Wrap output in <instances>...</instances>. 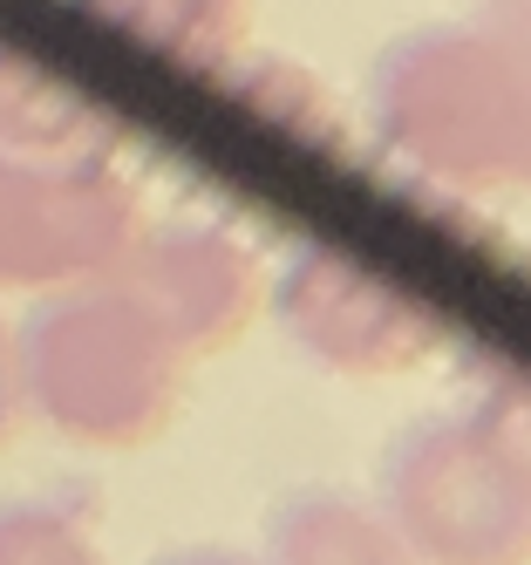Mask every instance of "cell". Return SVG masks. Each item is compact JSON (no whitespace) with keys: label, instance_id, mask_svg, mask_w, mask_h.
<instances>
[{"label":"cell","instance_id":"12","mask_svg":"<svg viewBox=\"0 0 531 565\" xmlns=\"http://www.w3.org/2000/svg\"><path fill=\"white\" fill-rule=\"evenodd\" d=\"M150 565H259V558H245V552H232V545H178V552H163V558H150Z\"/></svg>","mask_w":531,"mask_h":565},{"label":"cell","instance_id":"4","mask_svg":"<svg viewBox=\"0 0 531 565\" xmlns=\"http://www.w3.org/2000/svg\"><path fill=\"white\" fill-rule=\"evenodd\" d=\"M144 232V191L116 157L0 150V294L103 279Z\"/></svg>","mask_w":531,"mask_h":565},{"label":"cell","instance_id":"10","mask_svg":"<svg viewBox=\"0 0 531 565\" xmlns=\"http://www.w3.org/2000/svg\"><path fill=\"white\" fill-rule=\"evenodd\" d=\"M0 565H109L89 518L55 498H8L0 504Z\"/></svg>","mask_w":531,"mask_h":565},{"label":"cell","instance_id":"5","mask_svg":"<svg viewBox=\"0 0 531 565\" xmlns=\"http://www.w3.org/2000/svg\"><path fill=\"white\" fill-rule=\"evenodd\" d=\"M273 320L279 334L341 382H389L408 375L443 348V320L402 287V279L361 266L341 246H294L273 273Z\"/></svg>","mask_w":531,"mask_h":565},{"label":"cell","instance_id":"1","mask_svg":"<svg viewBox=\"0 0 531 565\" xmlns=\"http://www.w3.org/2000/svg\"><path fill=\"white\" fill-rule=\"evenodd\" d=\"M368 137L395 171L436 191H518L531 178V75L518 28H402L368 68Z\"/></svg>","mask_w":531,"mask_h":565},{"label":"cell","instance_id":"9","mask_svg":"<svg viewBox=\"0 0 531 565\" xmlns=\"http://www.w3.org/2000/svg\"><path fill=\"white\" fill-rule=\"evenodd\" d=\"M89 8L157 55L191 62V68H219L245 42L259 0H89Z\"/></svg>","mask_w":531,"mask_h":565},{"label":"cell","instance_id":"7","mask_svg":"<svg viewBox=\"0 0 531 565\" xmlns=\"http://www.w3.org/2000/svg\"><path fill=\"white\" fill-rule=\"evenodd\" d=\"M259 565H416L375 498H354L341 483H300L266 504Z\"/></svg>","mask_w":531,"mask_h":565},{"label":"cell","instance_id":"2","mask_svg":"<svg viewBox=\"0 0 531 565\" xmlns=\"http://www.w3.org/2000/svg\"><path fill=\"white\" fill-rule=\"evenodd\" d=\"M21 341V395L62 443L96 457H130L178 423L184 409V348L116 273L34 294Z\"/></svg>","mask_w":531,"mask_h":565},{"label":"cell","instance_id":"8","mask_svg":"<svg viewBox=\"0 0 531 565\" xmlns=\"http://www.w3.org/2000/svg\"><path fill=\"white\" fill-rule=\"evenodd\" d=\"M0 150L21 157H116L123 116L82 96L68 75L41 68L21 49H0Z\"/></svg>","mask_w":531,"mask_h":565},{"label":"cell","instance_id":"3","mask_svg":"<svg viewBox=\"0 0 531 565\" xmlns=\"http://www.w3.org/2000/svg\"><path fill=\"white\" fill-rule=\"evenodd\" d=\"M375 511L416 565H524L531 457L518 409H436L375 457Z\"/></svg>","mask_w":531,"mask_h":565},{"label":"cell","instance_id":"6","mask_svg":"<svg viewBox=\"0 0 531 565\" xmlns=\"http://www.w3.org/2000/svg\"><path fill=\"white\" fill-rule=\"evenodd\" d=\"M109 273L157 313V328L184 348V361L238 348V334L253 328V313L266 300L259 253L225 225H150L144 218L130 253Z\"/></svg>","mask_w":531,"mask_h":565},{"label":"cell","instance_id":"11","mask_svg":"<svg viewBox=\"0 0 531 565\" xmlns=\"http://www.w3.org/2000/svg\"><path fill=\"white\" fill-rule=\"evenodd\" d=\"M28 423V395H21V341H14V320L0 313V450L21 436Z\"/></svg>","mask_w":531,"mask_h":565}]
</instances>
